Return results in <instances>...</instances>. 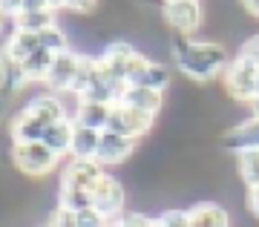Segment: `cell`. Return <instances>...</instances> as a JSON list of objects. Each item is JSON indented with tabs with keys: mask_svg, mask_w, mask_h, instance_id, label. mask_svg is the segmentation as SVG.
Listing matches in <instances>:
<instances>
[{
	"mask_svg": "<svg viewBox=\"0 0 259 227\" xmlns=\"http://www.w3.org/2000/svg\"><path fill=\"white\" fill-rule=\"evenodd\" d=\"M170 58L182 69V75H187V78H193L199 83H207L216 75H225V69L231 64L228 49L222 43H216V40H193L187 35L173 37Z\"/></svg>",
	"mask_w": 259,
	"mask_h": 227,
	"instance_id": "obj_1",
	"label": "cell"
},
{
	"mask_svg": "<svg viewBox=\"0 0 259 227\" xmlns=\"http://www.w3.org/2000/svg\"><path fill=\"white\" fill-rule=\"evenodd\" d=\"M222 78H225V89H228L231 98L242 101V104H253L259 98V64L236 55L228 64Z\"/></svg>",
	"mask_w": 259,
	"mask_h": 227,
	"instance_id": "obj_2",
	"label": "cell"
},
{
	"mask_svg": "<svg viewBox=\"0 0 259 227\" xmlns=\"http://www.w3.org/2000/svg\"><path fill=\"white\" fill-rule=\"evenodd\" d=\"M12 161L29 178H47L61 164V158L44 141H37V144H12Z\"/></svg>",
	"mask_w": 259,
	"mask_h": 227,
	"instance_id": "obj_3",
	"label": "cell"
},
{
	"mask_svg": "<svg viewBox=\"0 0 259 227\" xmlns=\"http://www.w3.org/2000/svg\"><path fill=\"white\" fill-rule=\"evenodd\" d=\"M87 193H90L93 207L101 210L110 221H115V218L124 216V199H127V193H124V187H121V181L115 178V175L104 173Z\"/></svg>",
	"mask_w": 259,
	"mask_h": 227,
	"instance_id": "obj_4",
	"label": "cell"
},
{
	"mask_svg": "<svg viewBox=\"0 0 259 227\" xmlns=\"http://www.w3.org/2000/svg\"><path fill=\"white\" fill-rule=\"evenodd\" d=\"M139 55L141 52L133 43H127V40H112V43H107V49L98 58H101L104 72L110 75L112 81L130 83V72H133L136 61H139Z\"/></svg>",
	"mask_w": 259,
	"mask_h": 227,
	"instance_id": "obj_5",
	"label": "cell"
},
{
	"mask_svg": "<svg viewBox=\"0 0 259 227\" xmlns=\"http://www.w3.org/2000/svg\"><path fill=\"white\" fill-rule=\"evenodd\" d=\"M161 18L170 29H176L179 35H187L196 32V29L202 26V0H167L164 6H161Z\"/></svg>",
	"mask_w": 259,
	"mask_h": 227,
	"instance_id": "obj_6",
	"label": "cell"
},
{
	"mask_svg": "<svg viewBox=\"0 0 259 227\" xmlns=\"http://www.w3.org/2000/svg\"><path fill=\"white\" fill-rule=\"evenodd\" d=\"M153 121H156V115H150V112H141V109L115 104V107H112L110 127H107V129H110V132H115V135H124V138L139 141V138H144L150 132Z\"/></svg>",
	"mask_w": 259,
	"mask_h": 227,
	"instance_id": "obj_7",
	"label": "cell"
},
{
	"mask_svg": "<svg viewBox=\"0 0 259 227\" xmlns=\"http://www.w3.org/2000/svg\"><path fill=\"white\" fill-rule=\"evenodd\" d=\"M104 175V167L95 158H69L61 170V184L69 190H90L98 178Z\"/></svg>",
	"mask_w": 259,
	"mask_h": 227,
	"instance_id": "obj_8",
	"label": "cell"
},
{
	"mask_svg": "<svg viewBox=\"0 0 259 227\" xmlns=\"http://www.w3.org/2000/svg\"><path fill=\"white\" fill-rule=\"evenodd\" d=\"M78 64H81V55L72 52V49L55 58V64H52L47 81H44L52 89V95H69V89L75 83V75H78Z\"/></svg>",
	"mask_w": 259,
	"mask_h": 227,
	"instance_id": "obj_9",
	"label": "cell"
},
{
	"mask_svg": "<svg viewBox=\"0 0 259 227\" xmlns=\"http://www.w3.org/2000/svg\"><path fill=\"white\" fill-rule=\"evenodd\" d=\"M170 83V69L158 61H150L147 55H139V61L130 72V86H144V89L164 92Z\"/></svg>",
	"mask_w": 259,
	"mask_h": 227,
	"instance_id": "obj_10",
	"label": "cell"
},
{
	"mask_svg": "<svg viewBox=\"0 0 259 227\" xmlns=\"http://www.w3.org/2000/svg\"><path fill=\"white\" fill-rule=\"evenodd\" d=\"M222 147L228 153H248V150H259V115L239 121L236 127H231L222 135Z\"/></svg>",
	"mask_w": 259,
	"mask_h": 227,
	"instance_id": "obj_11",
	"label": "cell"
},
{
	"mask_svg": "<svg viewBox=\"0 0 259 227\" xmlns=\"http://www.w3.org/2000/svg\"><path fill=\"white\" fill-rule=\"evenodd\" d=\"M136 147L139 141H133V138H124V135H115V132H101V147H98V155H95V161L101 164V167H110V164H124L130 155L136 153Z\"/></svg>",
	"mask_w": 259,
	"mask_h": 227,
	"instance_id": "obj_12",
	"label": "cell"
},
{
	"mask_svg": "<svg viewBox=\"0 0 259 227\" xmlns=\"http://www.w3.org/2000/svg\"><path fill=\"white\" fill-rule=\"evenodd\" d=\"M29 112V115H35L44 127H52V124H58V121H66V118H72V112L64 107V101L58 98V95H37V98H32L23 107Z\"/></svg>",
	"mask_w": 259,
	"mask_h": 227,
	"instance_id": "obj_13",
	"label": "cell"
},
{
	"mask_svg": "<svg viewBox=\"0 0 259 227\" xmlns=\"http://www.w3.org/2000/svg\"><path fill=\"white\" fill-rule=\"evenodd\" d=\"M112 118V107L110 104H93V101H78L72 109V121L75 127H87V129H98L107 132Z\"/></svg>",
	"mask_w": 259,
	"mask_h": 227,
	"instance_id": "obj_14",
	"label": "cell"
},
{
	"mask_svg": "<svg viewBox=\"0 0 259 227\" xmlns=\"http://www.w3.org/2000/svg\"><path fill=\"white\" fill-rule=\"evenodd\" d=\"M44 132H47V127L35 115H29L26 109H20L9 124V135L15 144H37V141H44Z\"/></svg>",
	"mask_w": 259,
	"mask_h": 227,
	"instance_id": "obj_15",
	"label": "cell"
},
{
	"mask_svg": "<svg viewBox=\"0 0 259 227\" xmlns=\"http://www.w3.org/2000/svg\"><path fill=\"white\" fill-rule=\"evenodd\" d=\"M72 138H75V121L66 118V121H58V124L47 127L44 144H47L58 158H69V153H72Z\"/></svg>",
	"mask_w": 259,
	"mask_h": 227,
	"instance_id": "obj_16",
	"label": "cell"
},
{
	"mask_svg": "<svg viewBox=\"0 0 259 227\" xmlns=\"http://www.w3.org/2000/svg\"><path fill=\"white\" fill-rule=\"evenodd\" d=\"M121 104L124 107H133V109H141V112H150V115H158L161 107H164V92L144 89V86H127Z\"/></svg>",
	"mask_w": 259,
	"mask_h": 227,
	"instance_id": "obj_17",
	"label": "cell"
},
{
	"mask_svg": "<svg viewBox=\"0 0 259 227\" xmlns=\"http://www.w3.org/2000/svg\"><path fill=\"white\" fill-rule=\"evenodd\" d=\"M190 224L193 227H231V216L216 201H199L190 207Z\"/></svg>",
	"mask_w": 259,
	"mask_h": 227,
	"instance_id": "obj_18",
	"label": "cell"
},
{
	"mask_svg": "<svg viewBox=\"0 0 259 227\" xmlns=\"http://www.w3.org/2000/svg\"><path fill=\"white\" fill-rule=\"evenodd\" d=\"M37 49H40V40H37V35H32V32H20V29L12 26V35L6 37V46H3V58L23 64L29 55L37 52Z\"/></svg>",
	"mask_w": 259,
	"mask_h": 227,
	"instance_id": "obj_19",
	"label": "cell"
},
{
	"mask_svg": "<svg viewBox=\"0 0 259 227\" xmlns=\"http://www.w3.org/2000/svg\"><path fill=\"white\" fill-rule=\"evenodd\" d=\"M98 147H101V132H98V129L75 127L69 158H95V155H98Z\"/></svg>",
	"mask_w": 259,
	"mask_h": 227,
	"instance_id": "obj_20",
	"label": "cell"
},
{
	"mask_svg": "<svg viewBox=\"0 0 259 227\" xmlns=\"http://www.w3.org/2000/svg\"><path fill=\"white\" fill-rule=\"evenodd\" d=\"M55 58L58 55H52V52H47V49H37V52H32L23 61V72H26V78H29V83L32 81H47V75H49V69H52V64H55Z\"/></svg>",
	"mask_w": 259,
	"mask_h": 227,
	"instance_id": "obj_21",
	"label": "cell"
},
{
	"mask_svg": "<svg viewBox=\"0 0 259 227\" xmlns=\"http://www.w3.org/2000/svg\"><path fill=\"white\" fill-rule=\"evenodd\" d=\"M55 12H29V15H20V18L12 20V26L20 29V32H32V35H40L47 32L49 26H55Z\"/></svg>",
	"mask_w": 259,
	"mask_h": 227,
	"instance_id": "obj_22",
	"label": "cell"
},
{
	"mask_svg": "<svg viewBox=\"0 0 259 227\" xmlns=\"http://www.w3.org/2000/svg\"><path fill=\"white\" fill-rule=\"evenodd\" d=\"M236 173L248 190L259 187V150H248V153L236 155Z\"/></svg>",
	"mask_w": 259,
	"mask_h": 227,
	"instance_id": "obj_23",
	"label": "cell"
},
{
	"mask_svg": "<svg viewBox=\"0 0 259 227\" xmlns=\"http://www.w3.org/2000/svg\"><path fill=\"white\" fill-rule=\"evenodd\" d=\"M26 83H29V78H26V72H23V66H20L18 61L3 58V89L9 92V95H15V92H20Z\"/></svg>",
	"mask_w": 259,
	"mask_h": 227,
	"instance_id": "obj_24",
	"label": "cell"
},
{
	"mask_svg": "<svg viewBox=\"0 0 259 227\" xmlns=\"http://www.w3.org/2000/svg\"><path fill=\"white\" fill-rule=\"evenodd\" d=\"M37 40H40V49H47V52H52V55L69 52V37H66V32L58 26V23L55 26H49L47 32H40Z\"/></svg>",
	"mask_w": 259,
	"mask_h": 227,
	"instance_id": "obj_25",
	"label": "cell"
},
{
	"mask_svg": "<svg viewBox=\"0 0 259 227\" xmlns=\"http://www.w3.org/2000/svg\"><path fill=\"white\" fill-rule=\"evenodd\" d=\"M58 204H61V207L75 210V213H81V210L93 207L90 193H87V190H69V187H58Z\"/></svg>",
	"mask_w": 259,
	"mask_h": 227,
	"instance_id": "obj_26",
	"label": "cell"
},
{
	"mask_svg": "<svg viewBox=\"0 0 259 227\" xmlns=\"http://www.w3.org/2000/svg\"><path fill=\"white\" fill-rule=\"evenodd\" d=\"M158 227H193L190 224V210H182V207H170V210H161L156 216Z\"/></svg>",
	"mask_w": 259,
	"mask_h": 227,
	"instance_id": "obj_27",
	"label": "cell"
},
{
	"mask_svg": "<svg viewBox=\"0 0 259 227\" xmlns=\"http://www.w3.org/2000/svg\"><path fill=\"white\" fill-rule=\"evenodd\" d=\"M49 227H78V213L69 207L55 204L52 213H49Z\"/></svg>",
	"mask_w": 259,
	"mask_h": 227,
	"instance_id": "obj_28",
	"label": "cell"
},
{
	"mask_svg": "<svg viewBox=\"0 0 259 227\" xmlns=\"http://www.w3.org/2000/svg\"><path fill=\"white\" fill-rule=\"evenodd\" d=\"M78 227H110V218L104 216L101 210L87 207L78 213Z\"/></svg>",
	"mask_w": 259,
	"mask_h": 227,
	"instance_id": "obj_29",
	"label": "cell"
},
{
	"mask_svg": "<svg viewBox=\"0 0 259 227\" xmlns=\"http://www.w3.org/2000/svg\"><path fill=\"white\" fill-rule=\"evenodd\" d=\"M121 224L124 227H158V221L153 216H144V213H124Z\"/></svg>",
	"mask_w": 259,
	"mask_h": 227,
	"instance_id": "obj_30",
	"label": "cell"
},
{
	"mask_svg": "<svg viewBox=\"0 0 259 227\" xmlns=\"http://www.w3.org/2000/svg\"><path fill=\"white\" fill-rule=\"evenodd\" d=\"M66 9L72 15H93L98 9V0H66Z\"/></svg>",
	"mask_w": 259,
	"mask_h": 227,
	"instance_id": "obj_31",
	"label": "cell"
},
{
	"mask_svg": "<svg viewBox=\"0 0 259 227\" xmlns=\"http://www.w3.org/2000/svg\"><path fill=\"white\" fill-rule=\"evenodd\" d=\"M242 58H248V61H253V64H259V35H250L245 43H242L239 49Z\"/></svg>",
	"mask_w": 259,
	"mask_h": 227,
	"instance_id": "obj_32",
	"label": "cell"
},
{
	"mask_svg": "<svg viewBox=\"0 0 259 227\" xmlns=\"http://www.w3.org/2000/svg\"><path fill=\"white\" fill-rule=\"evenodd\" d=\"M0 12H3V18H20V12H23V0H0Z\"/></svg>",
	"mask_w": 259,
	"mask_h": 227,
	"instance_id": "obj_33",
	"label": "cell"
},
{
	"mask_svg": "<svg viewBox=\"0 0 259 227\" xmlns=\"http://www.w3.org/2000/svg\"><path fill=\"white\" fill-rule=\"evenodd\" d=\"M29 12H49L47 0H23V12L20 15H29Z\"/></svg>",
	"mask_w": 259,
	"mask_h": 227,
	"instance_id": "obj_34",
	"label": "cell"
},
{
	"mask_svg": "<svg viewBox=\"0 0 259 227\" xmlns=\"http://www.w3.org/2000/svg\"><path fill=\"white\" fill-rule=\"evenodd\" d=\"M248 207H250V213L259 218V187H250L248 190Z\"/></svg>",
	"mask_w": 259,
	"mask_h": 227,
	"instance_id": "obj_35",
	"label": "cell"
},
{
	"mask_svg": "<svg viewBox=\"0 0 259 227\" xmlns=\"http://www.w3.org/2000/svg\"><path fill=\"white\" fill-rule=\"evenodd\" d=\"M239 3L245 6V9H248L250 18H256V20H259V0H239Z\"/></svg>",
	"mask_w": 259,
	"mask_h": 227,
	"instance_id": "obj_36",
	"label": "cell"
},
{
	"mask_svg": "<svg viewBox=\"0 0 259 227\" xmlns=\"http://www.w3.org/2000/svg\"><path fill=\"white\" fill-rule=\"evenodd\" d=\"M49 3V12H61V9H66V0H47Z\"/></svg>",
	"mask_w": 259,
	"mask_h": 227,
	"instance_id": "obj_37",
	"label": "cell"
},
{
	"mask_svg": "<svg viewBox=\"0 0 259 227\" xmlns=\"http://www.w3.org/2000/svg\"><path fill=\"white\" fill-rule=\"evenodd\" d=\"M250 115H259V98L253 101V104H250Z\"/></svg>",
	"mask_w": 259,
	"mask_h": 227,
	"instance_id": "obj_38",
	"label": "cell"
},
{
	"mask_svg": "<svg viewBox=\"0 0 259 227\" xmlns=\"http://www.w3.org/2000/svg\"><path fill=\"white\" fill-rule=\"evenodd\" d=\"M110 227H124V224H121V218H115V221H110Z\"/></svg>",
	"mask_w": 259,
	"mask_h": 227,
	"instance_id": "obj_39",
	"label": "cell"
},
{
	"mask_svg": "<svg viewBox=\"0 0 259 227\" xmlns=\"http://www.w3.org/2000/svg\"><path fill=\"white\" fill-rule=\"evenodd\" d=\"M44 227H49V224H44Z\"/></svg>",
	"mask_w": 259,
	"mask_h": 227,
	"instance_id": "obj_40",
	"label": "cell"
}]
</instances>
